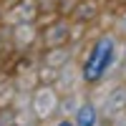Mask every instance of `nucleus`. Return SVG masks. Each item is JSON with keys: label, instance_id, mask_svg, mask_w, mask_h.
Returning a JSON list of instances; mask_svg holds the SVG:
<instances>
[{"label": "nucleus", "instance_id": "obj_2", "mask_svg": "<svg viewBox=\"0 0 126 126\" xmlns=\"http://www.w3.org/2000/svg\"><path fill=\"white\" fill-rule=\"evenodd\" d=\"M93 121H96V111L91 106H83L78 111V126H93Z\"/></svg>", "mask_w": 126, "mask_h": 126}, {"label": "nucleus", "instance_id": "obj_3", "mask_svg": "<svg viewBox=\"0 0 126 126\" xmlns=\"http://www.w3.org/2000/svg\"><path fill=\"white\" fill-rule=\"evenodd\" d=\"M58 126H73V124H71V121H61Z\"/></svg>", "mask_w": 126, "mask_h": 126}, {"label": "nucleus", "instance_id": "obj_1", "mask_svg": "<svg viewBox=\"0 0 126 126\" xmlns=\"http://www.w3.org/2000/svg\"><path fill=\"white\" fill-rule=\"evenodd\" d=\"M111 58H113V40L111 38H101L98 43L93 46L86 66H83V78L86 81H98L103 76V71L109 68Z\"/></svg>", "mask_w": 126, "mask_h": 126}]
</instances>
